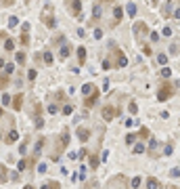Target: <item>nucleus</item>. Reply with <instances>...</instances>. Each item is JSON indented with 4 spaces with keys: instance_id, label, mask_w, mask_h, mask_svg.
I'll return each instance as SVG.
<instances>
[{
    "instance_id": "nucleus-4",
    "label": "nucleus",
    "mask_w": 180,
    "mask_h": 189,
    "mask_svg": "<svg viewBox=\"0 0 180 189\" xmlns=\"http://www.w3.org/2000/svg\"><path fill=\"white\" fill-rule=\"evenodd\" d=\"M69 11H71V15L80 17V13H82V2H80V0H71V7H69Z\"/></svg>"
},
{
    "instance_id": "nucleus-6",
    "label": "nucleus",
    "mask_w": 180,
    "mask_h": 189,
    "mask_svg": "<svg viewBox=\"0 0 180 189\" xmlns=\"http://www.w3.org/2000/svg\"><path fill=\"white\" fill-rule=\"evenodd\" d=\"M96 99H99V90H96V92H92V94H88V97L84 99V107L94 105V103H96Z\"/></svg>"
},
{
    "instance_id": "nucleus-7",
    "label": "nucleus",
    "mask_w": 180,
    "mask_h": 189,
    "mask_svg": "<svg viewBox=\"0 0 180 189\" xmlns=\"http://www.w3.org/2000/svg\"><path fill=\"white\" fill-rule=\"evenodd\" d=\"M78 139L82 141V143H86V141L90 139V130H88V128H84V126H82V128H78Z\"/></svg>"
},
{
    "instance_id": "nucleus-38",
    "label": "nucleus",
    "mask_w": 180,
    "mask_h": 189,
    "mask_svg": "<svg viewBox=\"0 0 180 189\" xmlns=\"http://www.w3.org/2000/svg\"><path fill=\"white\" fill-rule=\"evenodd\" d=\"M19 151H21V153H25V151H27V141H23V143H21V147H19Z\"/></svg>"
},
{
    "instance_id": "nucleus-42",
    "label": "nucleus",
    "mask_w": 180,
    "mask_h": 189,
    "mask_svg": "<svg viewBox=\"0 0 180 189\" xmlns=\"http://www.w3.org/2000/svg\"><path fill=\"white\" fill-rule=\"evenodd\" d=\"M109 67H113V65H111L109 59H105V61H103V69H109Z\"/></svg>"
},
{
    "instance_id": "nucleus-44",
    "label": "nucleus",
    "mask_w": 180,
    "mask_h": 189,
    "mask_svg": "<svg viewBox=\"0 0 180 189\" xmlns=\"http://www.w3.org/2000/svg\"><path fill=\"white\" fill-rule=\"evenodd\" d=\"M163 36H172V28H170V25L163 28Z\"/></svg>"
},
{
    "instance_id": "nucleus-18",
    "label": "nucleus",
    "mask_w": 180,
    "mask_h": 189,
    "mask_svg": "<svg viewBox=\"0 0 180 189\" xmlns=\"http://www.w3.org/2000/svg\"><path fill=\"white\" fill-rule=\"evenodd\" d=\"M78 61H80V63L86 61V49H84V46H80V49H78Z\"/></svg>"
},
{
    "instance_id": "nucleus-15",
    "label": "nucleus",
    "mask_w": 180,
    "mask_h": 189,
    "mask_svg": "<svg viewBox=\"0 0 180 189\" xmlns=\"http://www.w3.org/2000/svg\"><path fill=\"white\" fill-rule=\"evenodd\" d=\"M69 53H71V49H69V46L65 44V46H61V51H59V57H61V59H67V57H69Z\"/></svg>"
},
{
    "instance_id": "nucleus-31",
    "label": "nucleus",
    "mask_w": 180,
    "mask_h": 189,
    "mask_svg": "<svg viewBox=\"0 0 180 189\" xmlns=\"http://www.w3.org/2000/svg\"><path fill=\"white\" fill-rule=\"evenodd\" d=\"M159 76H161V78H170V76H172V69H170V67H163Z\"/></svg>"
},
{
    "instance_id": "nucleus-50",
    "label": "nucleus",
    "mask_w": 180,
    "mask_h": 189,
    "mask_svg": "<svg viewBox=\"0 0 180 189\" xmlns=\"http://www.w3.org/2000/svg\"><path fill=\"white\" fill-rule=\"evenodd\" d=\"M23 189H34V187H32V185H25V187H23Z\"/></svg>"
},
{
    "instance_id": "nucleus-2",
    "label": "nucleus",
    "mask_w": 180,
    "mask_h": 189,
    "mask_svg": "<svg viewBox=\"0 0 180 189\" xmlns=\"http://www.w3.org/2000/svg\"><path fill=\"white\" fill-rule=\"evenodd\" d=\"M176 90H174V86H170V84H166L163 88H159L157 90V101H168L172 94H174Z\"/></svg>"
},
{
    "instance_id": "nucleus-1",
    "label": "nucleus",
    "mask_w": 180,
    "mask_h": 189,
    "mask_svg": "<svg viewBox=\"0 0 180 189\" xmlns=\"http://www.w3.org/2000/svg\"><path fill=\"white\" fill-rule=\"evenodd\" d=\"M40 21H42L46 28H55L57 19H55V9H53V4H46V7L42 9V13H40Z\"/></svg>"
},
{
    "instance_id": "nucleus-10",
    "label": "nucleus",
    "mask_w": 180,
    "mask_h": 189,
    "mask_svg": "<svg viewBox=\"0 0 180 189\" xmlns=\"http://www.w3.org/2000/svg\"><path fill=\"white\" fill-rule=\"evenodd\" d=\"M122 17H124V9L122 7H113V19H115V23H120Z\"/></svg>"
},
{
    "instance_id": "nucleus-37",
    "label": "nucleus",
    "mask_w": 180,
    "mask_h": 189,
    "mask_svg": "<svg viewBox=\"0 0 180 189\" xmlns=\"http://www.w3.org/2000/svg\"><path fill=\"white\" fill-rule=\"evenodd\" d=\"M36 76H38L36 69H30V72H27V78H30V80H36Z\"/></svg>"
},
{
    "instance_id": "nucleus-19",
    "label": "nucleus",
    "mask_w": 180,
    "mask_h": 189,
    "mask_svg": "<svg viewBox=\"0 0 180 189\" xmlns=\"http://www.w3.org/2000/svg\"><path fill=\"white\" fill-rule=\"evenodd\" d=\"M140 183H143V179H140V177H134V179L130 181V187H132V189H138V187H140Z\"/></svg>"
},
{
    "instance_id": "nucleus-33",
    "label": "nucleus",
    "mask_w": 180,
    "mask_h": 189,
    "mask_svg": "<svg viewBox=\"0 0 180 189\" xmlns=\"http://www.w3.org/2000/svg\"><path fill=\"white\" fill-rule=\"evenodd\" d=\"M134 153H145V145H143V143L134 145Z\"/></svg>"
},
{
    "instance_id": "nucleus-23",
    "label": "nucleus",
    "mask_w": 180,
    "mask_h": 189,
    "mask_svg": "<svg viewBox=\"0 0 180 189\" xmlns=\"http://www.w3.org/2000/svg\"><path fill=\"white\" fill-rule=\"evenodd\" d=\"M9 172L4 170V166H2V164H0V183H4V181H9V177H6Z\"/></svg>"
},
{
    "instance_id": "nucleus-21",
    "label": "nucleus",
    "mask_w": 180,
    "mask_h": 189,
    "mask_svg": "<svg viewBox=\"0 0 180 189\" xmlns=\"http://www.w3.org/2000/svg\"><path fill=\"white\" fill-rule=\"evenodd\" d=\"M15 61H17L19 65H23V63H25V53H15Z\"/></svg>"
},
{
    "instance_id": "nucleus-16",
    "label": "nucleus",
    "mask_w": 180,
    "mask_h": 189,
    "mask_svg": "<svg viewBox=\"0 0 180 189\" xmlns=\"http://www.w3.org/2000/svg\"><path fill=\"white\" fill-rule=\"evenodd\" d=\"M101 13H103L101 4H94V9H92V19H94V21H96V19H101Z\"/></svg>"
},
{
    "instance_id": "nucleus-36",
    "label": "nucleus",
    "mask_w": 180,
    "mask_h": 189,
    "mask_svg": "<svg viewBox=\"0 0 180 189\" xmlns=\"http://www.w3.org/2000/svg\"><path fill=\"white\" fill-rule=\"evenodd\" d=\"M172 151H174V145H166V149H163V156H172Z\"/></svg>"
},
{
    "instance_id": "nucleus-5",
    "label": "nucleus",
    "mask_w": 180,
    "mask_h": 189,
    "mask_svg": "<svg viewBox=\"0 0 180 189\" xmlns=\"http://www.w3.org/2000/svg\"><path fill=\"white\" fill-rule=\"evenodd\" d=\"M21 105H23V92H19V94H15V99H13V109H23V107H21Z\"/></svg>"
},
{
    "instance_id": "nucleus-30",
    "label": "nucleus",
    "mask_w": 180,
    "mask_h": 189,
    "mask_svg": "<svg viewBox=\"0 0 180 189\" xmlns=\"http://www.w3.org/2000/svg\"><path fill=\"white\" fill-rule=\"evenodd\" d=\"M21 44H23V46H27V44H30V36H27V32L21 34Z\"/></svg>"
},
{
    "instance_id": "nucleus-43",
    "label": "nucleus",
    "mask_w": 180,
    "mask_h": 189,
    "mask_svg": "<svg viewBox=\"0 0 180 189\" xmlns=\"http://www.w3.org/2000/svg\"><path fill=\"white\" fill-rule=\"evenodd\" d=\"M172 177L178 179V177H180V168H172Z\"/></svg>"
},
{
    "instance_id": "nucleus-47",
    "label": "nucleus",
    "mask_w": 180,
    "mask_h": 189,
    "mask_svg": "<svg viewBox=\"0 0 180 189\" xmlns=\"http://www.w3.org/2000/svg\"><path fill=\"white\" fill-rule=\"evenodd\" d=\"M138 137H149V130H147V128H143V130L138 132Z\"/></svg>"
},
{
    "instance_id": "nucleus-9",
    "label": "nucleus",
    "mask_w": 180,
    "mask_h": 189,
    "mask_svg": "<svg viewBox=\"0 0 180 189\" xmlns=\"http://www.w3.org/2000/svg\"><path fill=\"white\" fill-rule=\"evenodd\" d=\"M82 92H84V97H88V94L96 92V86H94V84H84V86H82Z\"/></svg>"
},
{
    "instance_id": "nucleus-11",
    "label": "nucleus",
    "mask_w": 180,
    "mask_h": 189,
    "mask_svg": "<svg viewBox=\"0 0 180 189\" xmlns=\"http://www.w3.org/2000/svg\"><path fill=\"white\" fill-rule=\"evenodd\" d=\"M117 67H124V65H128V59H126V55L122 53V51H117V63H115Z\"/></svg>"
},
{
    "instance_id": "nucleus-34",
    "label": "nucleus",
    "mask_w": 180,
    "mask_h": 189,
    "mask_svg": "<svg viewBox=\"0 0 180 189\" xmlns=\"http://www.w3.org/2000/svg\"><path fill=\"white\" fill-rule=\"evenodd\" d=\"M134 141H136V134H128V137H126V145H132Z\"/></svg>"
},
{
    "instance_id": "nucleus-12",
    "label": "nucleus",
    "mask_w": 180,
    "mask_h": 189,
    "mask_svg": "<svg viewBox=\"0 0 180 189\" xmlns=\"http://www.w3.org/2000/svg\"><path fill=\"white\" fill-rule=\"evenodd\" d=\"M17 139H19V132H17V130L13 128V130H11V132L6 134V143L11 145V143H15V141H17Z\"/></svg>"
},
{
    "instance_id": "nucleus-3",
    "label": "nucleus",
    "mask_w": 180,
    "mask_h": 189,
    "mask_svg": "<svg viewBox=\"0 0 180 189\" xmlns=\"http://www.w3.org/2000/svg\"><path fill=\"white\" fill-rule=\"evenodd\" d=\"M115 116H117V109H115V107H111V105H107V107L103 109V118H105L107 122H111V120H113Z\"/></svg>"
},
{
    "instance_id": "nucleus-51",
    "label": "nucleus",
    "mask_w": 180,
    "mask_h": 189,
    "mask_svg": "<svg viewBox=\"0 0 180 189\" xmlns=\"http://www.w3.org/2000/svg\"><path fill=\"white\" fill-rule=\"evenodd\" d=\"M0 116H2V109H0Z\"/></svg>"
},
{
    "instance_id": "nucleus-20",
    "label": "nucleus",
    "mask_w": 180,
    "mask_h": 189,
    "mask_svg": "<svg viewBox=\"0 0 180 189\" xmlns=\"http://www.w3.org/2000/svg\"><path fill=\"white\" fill-rule=\"evenodd\" d=\"M42 147H44V139H40L38 143H36V149H34V158L36 156H40V151H42Z\"/></svg>"
},
{
    "instance_id": "nucleus-49",
    "label": "nucleus",
    "mask_w": 180,
    "mask_h": 189,
    "mask_svg": "<svg viewBox=\"0 0 180 189\" xmlns=\"http://www.w3.org/2000/svg\"><path fill=\"white\" fill-rule=\"evenodd\" d=\"M4 67V59H0V69H2Z\"/></svg>"
},
{
    "instance_id": "nucleus-40",
    "label": "nucleus",
    "mask_w": 180,
    "mask_h": 189,
    "mask_svg": "<svg viewBox=\"0 0 180 189\" xmlns=\"http://www.w3.org/2000/svg\"><path fill=\"white\" fill-rule=\"evenodd\" d=\"M157 40H159V34H157V32H151V42H157Z\"/></svg>"
},
{
    "instance_id": "nucleus-48",
    "label": "nucleus",
    "mask_w": 180,
    "mask_h": 189,
    "mask_svg": "<svg viewBox=\"0 0 180 189\" xmlns=\"http://www.w3.org/2000/svg\"><path fill=\"white\" fill-rule=\"evenodd\" d=\"M174 19H180V9H176V11H174Z\"/></svg>"
},
{
    "instance_id": "nucleus-46",
    "label": "nucleus",
    "mask_w": 180,
    "mask_h": 189,
    "mask_svg": "<svg viewBox=\"0 0 180 189\" xmlns=\"http://www.w3.org/2000/svg\"><path fill=\"white\" fill-rule=\"evenodd\" d=\"M124 126H126V128H132V126H134V122H132V120H126V122H124Z\"/></svg>"
},
{
    "instance_id": "nucleus-53",
    "label": "nucleus",
    "mask_w": 180,
    "mask_h": 189,
    "mask_svg": "<svg viewBox=\"0 0 180 189\" xmlns=\"http://www.w3.org/2000/svg\"><path fill=\"white\" fill-rule=\"evenodd\" d=\"M172 189H174V187H172Z\"/></svg>"
},
{
    "instance_id": "nucleus-29",
    "label": "nucleus",
    "mask_w": 180,
    "mask_h": 189,
    "mask_svg": "<svg viewBox=\"0 0 180 189\" xmlns=\"http://www.w3.org/2000/svg\"><path fill=\"white\" fill-rule=\"evenodd\" d=\"M19 25V19L17 17H9V28H17Z\"/></svg>"
},
{
    "instance_id": "nucleus-25",
    "label": "nucleus",
    "mask_w": 180,
    "mask_h": 189,
    "mask_svg": "<svg viewBox=\"0 0 180 189\" xmlns=\"http://www.w3.org/2000/svg\"><path fill=\"white\" fill-rule=\"evenodd\" d=\"M149 153H151V158H155V153H157V141H151V147H149Z\"/></svg>"
},
{
    "instance_id": "nucleus-13",
    "label": "nucleus",
    "mask_w": 180,
    "mask_h": 189,
    "mask_svg": "<svg viewBox=\"0 0 180 189\" xmlns=\"http://www.w3.org/2000/svg\"><path fill=\"white\" fill-rule=\"evenodd\" d=\"M42 61L46 63V65H50V63L55 61V59H53V53H50V51H44V53H42Z\"/></svg>"
},
{
    "instance_id": "nucleus-17",
    "label": "nucleus",
    "mask_w": 180,
    "mask_h": 189,
    "mask_svg": "<svg viewBox=\"0 0 180 189\" xmlns=\"http://www.w3.org/2000/svg\"><path fill=\"white\" fill-rule=\"evenodd\" d=\"M126 11H128L130 17H134V15H136V4H134V2H128V4H126Z\"/></svg>"
},
{
    "instance_id": "nucleus-45",
    "label": "nucleus",
    "mask_w": 180,
    "mask_h": 189,
    "mask_svg": "<svg viewBox=\"0 0 180 189\" xmlns=\"http://www.w3.org/2000/svg\"><path fill=\"white\" fill-rule=\"evenodd\" d=\"M48 111H50V113H57V111H59V107H57V105H50V107H48Z\"/></svg>"
},
{
    "instance_id": "nucleus-52",
    "label": "nucleus",
    "mask_w": 180,
    "mask_h": 189,
    "mask_svg": "<svg viewBox=\"0 0 180 189\" xmlns=\"http://www.w3.org/2000/svg\"><path fill=\"white\" fill-rule=\"evenodd\" d=\"M0 139H2V132H0Z\"/></svg>"
},
{
    "instance_id": "nucleus-41",
    "label": "nucleus",
    "mask_w": 180,
    "mask_h": 189,
    "mask_svg": "<svg viewBox=\"0 0 180 189\" xmlns=\"http://www.w3.org/2000/svg\"><path fill=\"white\" fill-rule=\"evenodd\" d=\"M2 103L4 105H11V97H9V94H2Z\"/></svg>"
},
{
    "instance_id": "nucleus-26",
    "label": "nucleus",
    "mask_w": 180,
    "mask_h": 189,
    "mask_svg": "<svg viewBox=\"0 0 180 189\" xmlns=\"http://www.w3.org/2000/svg\"><path fill=\"white\" fill-rule=\"evenodd\" d=\"M27 166H30V160H21V162L17 164V168H19V170H25Z\"/></svg>"
},
{
    "instance_id": "nucleus-39",
    "label": "nucleus",
    "mask_w": 180,
    "mask_h": 189,
    "mask_svg": "<svg viewBox=\"0 0 180 189\" xmlns=\"http://www.w3.org/2000/svg\"><path fill=\"white\" fill-rule=\"evenodd\" d=\"M94 38H96V40H101V38H103V30H99V28H96V30H94Z\"/></svg>"
},
{
    "instance_id": "nucleus-28",
    "label": "nucleus",
    "mask_w": 180,
    "mask_h": 189,
    "mask_svg": "<svg viewBox=\"0 0 180 189\" xmlns=\"http://www.w3.org/2000/svg\"><path fill=\"white\" fill-rule=\"evenodd\" d=\"M63 113H65V116L73 113V105H69V103H67V105H63Z\"/></svg>"
},
{
    "instance_id": "nucleus-24",
    "label": "nucleus",
    "mask_w": 180,
    "mask_h": 189,
    "mask_svg": "<svg viewBox=\"0 0 180 189\" xmlns=\"http://www.w3.org/2000/svg\"><path fill=\"white\" fill-rule=\"evenodd\" d=\"M128 111L134 116V113H138V105L136 103H134V101H130V105H128Z\"/></svg>"
},
{
    "instance_id": "nucleus-27",
    "label": "nucleus",
    "mask_w": 180,
    "mask_h": 189,
    "mask_svg": "<svg viewBox=\"0 0 180 189\" xmlns=\"http://www.w3.org/2000/svg\"><path fill=\"white\" fill-rule=\"evenodd\" d=\"M96 166H99V158H96V156H90V168L94 170Z\"/></svg>"
},
{
    "instance_id": "nucleus-8",
    "label": "nucleus",
    "mask_w": 180,
    "mask_h": 189,
    "mask_svg": "<svg viewBox=\"0 0 180 189\" xmlns=\"http://www.w3.org/2000/svg\"><path fill=\"white\" fill-rule=\"evenodd\" d=\"M147 189H161V183L157 181L155 177H149L147 179Z\"/></svg>"
},
{
    "instance_id": "nucleus-32",
    "label": "nucleus",
    "mask_w": 180,
    "mask_h": 189,
    "mask_svg": "<svg viewBox=\"0 0 180 189\" xmlns=\"http://www.w3.org/2000/svg\"><path fill=\"white\" fill-rule=\"evenodd\" d=\"M13 69H15V65H13V63H6V65H4V74H6V76L13 74Z\"/></svg>"
},
{
    "instance_id": "nucleus-35",
    "label": "nucleus",
    "mask_w": 180,
    "mask_h": 189,
    "mask_svg": "<svg viewBox=\"0 0 180 189\" xmlns=\"http://www.w3.org/2000/svg\"><path fill=\"white\" fill-rule=\"evenodd\" d=\"M157 61H159L161 65H166L168 63V55H157Z\"/></svg>"
},
{
    "instance_id": "nucleus-14",
    "label": "nucleus",
    "mask_w": 180,
    "mask_h": 189,
    "mask_svg": "<svg viewBox=\"0 0 180 189\" xmlns=\"http://www.w3.org/2000/svg\"><path fill=\"white\" fill-rule=\"evenodd\" d=\"M40 189H61V185H59L57 181H48V183H44Z\"/></svg>"
},
{
    "instance_id": "nucleus-22",
    "label": "nucleus",
    "mask_w": 180,
    "mask_h": 189,
    "mask_svg": "<svg viewBox=\"0 0 180 189\" xmlns=\"http://www.w3.org/2000/svg\"><path fill=\"white\" fill-rule=\"evenodd\" d=\"M4 49H6L9 53H11V51H15V42H13L11 38H6V40H4Z\"/></svg>"
}]
</instances>
